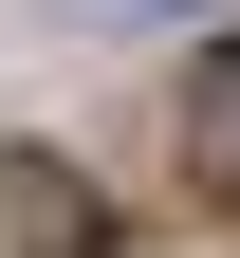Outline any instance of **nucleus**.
<instances>
[{
  "label": "nucleus",
  "instance_id": "7ed1b4c3",
  "mask_svg": "<svg viewBox=\"0 0 240 258\" xmlns=\"http://www.w3.org/2000/svg\"><path fill=\"white\" fill-rule=\"evenodd\" d=\"M56 19H203V0H56Z\"/></svg>",
  "mask_w": 240,
  "mask_h": 258
},
{
  "label": "nucleus",
  "instance_id": "f03ea898",
  "mask_svg": "<svg viewBox=\"0 0 240 258\" xmlns=\"http://www.w3.org/2000/svg\"><path fill=\"white\" fill-rule=\"evenodd\" d=\"M185 184H203V203H240V37L185 55Z\"/></svg>",
  "mask_w": 240,
  "mask_h": 258
},
{
  "label": "nucleus",
  "instance_id": "f257e3e1",
  "mask_svg": "<svg viewBox=\"0 0 240 258\" xmlns=\"http://www.w3.org/2000/svg\"><path fill=\"white\" fill-rule=\"evenodd\" d=\"M0 258H111V203L56 148H0Z\"/></svg>",
  "mask_w": 240,
  "mask_h": 258
}]
</instances>
